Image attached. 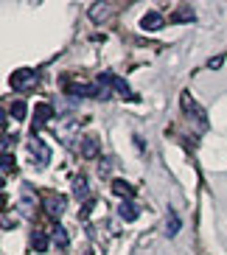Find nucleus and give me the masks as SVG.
Returning a JSON list of instances; mask_svg holds the SVG:
<instances>
[{
    "mask_svg": "<svg viewBox=\"0 0 227 255\" xmlns=\"http://www.w3.org/2000/svg\"><path fill=\"white\" fill-rule=\"evenodd\" d=\"M62 90L68 96H76V98H110V87H104L101 82H65Z\"/></svg>",
    "mask_w": 227,
    "mask_h": 255,
    "instance_id": "f257e3e1",
    "label": "nucleus"
},
{
    "mask_svg": "<svg viewBox=\"0 0 227 255\" xmlns=\"http://www.w3.org/2000/svg\"><path fill=\"white\" fill-rule=\"evenodd\" d=\"M11 87H14V93H28V90H34L39 84V76H37V70H28V68H20V70H14L11 73Z\"/></svg>",
    "mask_w": 227,
    "mask_h": 255,
    "instance_id": "f03ea898",
    "label": "nucleus"
},
{
    "mask_svg": "<svg viewBox=\"0 0 227 255\" xmlns=\"http://www.w3.org/2000/svg\"><path fill=\"white\" fill-rule=\"evenodd\" d=\"M180 104H182V110H185V115L194 118V124H197L199 132H205V129H208V115H205V110L197 104V101H191V93H182Z\"/></svg>",
    "mask_w": 227,
    "mask_h": 255,
    "instance_id": "7ed1b4c3",
    "label": "nucleus"
},
{
    "mask_svg": "<svg viewBox=\"0 0 227 255\" xmlns=\"http://www.w3.org/2000/svg\"><path fill=\"white\" fill-rule=\"evenodd\" d=\"M79 129H82V124L79 121H73V118H62L59 124H56V137H59L65 146H73L76 143V137H79Z\"/></svg>",
    "mask_w": 227,
    "mask_h": 255,
    "instance_id": "20e7f679",
    "label": "nucleus"
},
{
    "mask_svg": "<svg viewBox=\"0 0 227 255\" xmlns=\"http://www.w3.org/2000/svg\"><path fill=\"white\" fill-rule=\"evenodd\" d=\"M53 113H56V110H53V104H48V101H39V104L34 107V124H31V135L37 137L39 129L45 127L48 121H53Z\"/></svg>",
    "mask_w": 227,
    "mask_h": 255,
    "instance_id": "39448f33",
    "label": "nucleus"
},
{
    "mask_svg": "<svg viewBox=\"0 0 227 255\" xmlns=\"http://www.w3.org/2000/svg\"><path fill=\"white\" fill-rule=\"evenodd\" d=\"M99 82L104 84V87H110V90H115V93H121L126 101H135V93L129 90V84L123 82L121 76H115V73H101L99 76Z\"/></svg>",
    "mask_w": 227,
    "mask_h": 255,
    "instance_id": "423d86ee",
    "label": "nucleus"
},
{
    "mask_svg": "<svg viewBox=\"0 0 227 255\" xmlns=\"http://www.w3.org/2000/svg\"><path fill=\"white\" fill-rule=\"evenodd\" d=\"M28 151H31V157L37 160V165H39V168L51 163V149H48V143H45V140H39V137H31Z\"/></svg>",
    "mask_w": 227,
    "mask_h": 255,
    "instance_id": "0eeeda50",
    "label": "nucleus"
},
{
    "mask_svg": "<svg viewBox=\"0 0 227 255\" xmlns=\"http://www.w3.org/2000/svg\"><path fill=\"white\" fill-rule=\"evenodd\" d=\"M42 208L48 210V216L51 219H62V213H65V208H68V199L59 194H48L45 202H42Z\"/></svg>",
    "mask_w": 227,
    "mask_h": 255,
    "instance_id": "6e6552de",
    "label": "nucleus"
},
{
    "mask_svg": "<svg viewBox=\"0 0 227 255\" xmlns=\"http://www.w3.org/2000/svg\"><path fill=\"white\" fill-rule=\"evenodd\" d=\"M17 208L23 210V216H34V210H37V194L31 191V185L20 188V202H17Z\"/></svg>",
    "mask_w": 227,
    "mask_h": 255,
    "instance_id": "1a4fd4ad",
    "label": "nucleus"
},
{
    "mask_svg": "<svg viewBox=\"0 0 227 255\" xmlns=\"http://www.w3.org/2000/svg\"><path fill=\"white\" fill-rule=\"evenodd\" d=\"M87 17H90L93 23L110 20V17H113V3H93V6L87 8Z\"/></svg>",
    "mask_w": 227,
    "mask_h": 255,
    "instance_id": "9d476101",
    "label": "nucleus"
},
{
    "mask_svg": "<svg viewBox=\"0 0 227 255\" xmlns=\"http://www.w3.org/2000/svg\"><path fill=\"white\" fill-rule=\"evenodd\" d=\"M73 196L79 199V202H84V205L93 202V199H90V182H87V177H84V174L73 180Z\"/></svg>",
    "mask_w": 227,
    "mask_h": 255,
    "instance_id": "9b49d317",
    "label": "nucleus"
},
{
    "mask_svg": "<svg viewBox=\"0 0 227 255\" xmlns=\"http://www.w3.org/2000/svg\"><path fill=\"white\" fill-rule=\"evenodd\" d=\"M166 25V17L160 14V11H149V14H143V20H140V28L143 31H160Z\"/></svg>",
    "mask_w": 227,
    "mask_h": 255,
    "instance_id": "f8f14e48",
    "label": "nucleus"
},
{
    "mask_svg": "<svg viewBox=\"0 0 227 255\" xmlns=\"http://www.w3.org/2000/svg\"><path fill=\"white\" fill-rule=\"evenodd\" d=\"M194 20H197V11H194V8L191 6H180L177 8V11H171V17H168V23H194Z\"/></svg>",
    "mask_w": 227,
    "mask_h": 255,
    "instance_id": "ddd939ff",
    "label": "nucleus"
},
{
    "mask_svg": "<svg viewBox=\"0 0 227 255\" xmlns=\"http://www.w3.org/2000/svg\"><path fill=\"white\" fill-rule=\"evenodd\" d=\"M180 227H182L180 213H177L174 208H168V216H166V236H168V239H174L177 233H180Z\"/></svg>",
    "mask_w": 227,
    "mask_h": 255,
    "instance_id": "4468645a",
    "label": "nucleus"
},
{
    "mask_svg": "<svg viewBox=\"0 0 227 255\" xmlns=\"http://www.w3.org/2000/svg\"><path fill=\"white\" fill-rule=\"evenodd\" d=\"M118 216L123 219V222H135L137 216H140V208H137L132 199H123L121 202V208H118Z\"/></svg>",
    "mask_w": 227,
    "mask_h": 255,
    "instance_id": "2eb2a0df",
    "label": "nucleus"
},
{
    "mask_svg": "<svg viewBox=\"0 0 227 255\" xmlns=\"http://www.w3.org/2000/svg\"><path fill=\"white\" fill-rule=\"evenodd\" d=\"M99 151H101L99 137H84V140H82V157L84 160H96V157H99Z\"/></svg>",
    "mask_w": 227,
    "mask_h": 255,
    "instance_id": "dca6fc26",
    "label": "nucleus"
},
{
    "mask_svg": "<svg viewBox=\"0 0 227 255\" xmlns=\"http://www.w3.org/2000/svg\"><path fill=\"white\" fill-rule=\"evenodd\" d=\"M113 191L118 196H123V199H132V196H135V188L129 185L126 180H113Z\"/></svg>",
    "mask_w": 227,
    "mask_h": 255,
    "instance_id": "f3484780",
    "label": "nucleus"
},
{
    "mask_svg": "<svg viewBox=\"0 0 227 255\" xmlns=\"http://www.w3.org/2000/svg\"><path fill=\"white\" fill-rule=\"evenodd\" d=\"M51 239H53V244H56V247H62V250H65V247L70 244V239H68V230H65V227H56Z\"/></svg>",
    "mask_w": 227,
    "mask_h": 255,
    "instance_id": "a211bd4d",
    "label": "nucleus"
},
{
    "mask_svg": "<svg viewBox=\"0 0 227 255\" xmlns=\"http://www.w3.org/2000/svg\"><path fill=\"white\" fill-rule=\"evenodd\" d=\"M31 247H34V250H39V253H45V250H48V236H45V233H34V236H31Z\"/></svg>",
    "mask_w": 227,
    "mask_h": 255,
    "instance_id": "6ab92c4d",
    "label": "nucleus"
},
{
    "mask_svg": "<svg viewBox=\"0 0 227 255\" xmlns=\"http://www.w3.org/2000/svg\"><path fill=\"white\" fill-rule=\"evenodd\" d=\"M8 113H11L14 121H23L25 118V104L23 101H11V110H8Z\"/></svg>",
    "mask_w": 227,
    "mask_h": 255,
    "instance_id": "aec40b11",
    "label": "nucleus"
},
{
    "mask_svg": "<svg viewBox=\"0 0 227 255\" xmlns=\"http://www.w3.org/2000/svg\"><path fill=\"white\" fill-rule=\"evenodd\" d=\"M11 168H14V160H11V154H8V151H3V177H8V174H11Z\"/></svg>",
    "mask_w": 227,
    "mask_h": 255,
    "instance_id": "412c9836",
    "label": "nucleus"
},
{
    "mask_svg": "<svg viewBox=\"0 0 227 255\" xmlns=\"http://www.w3.org/2000/svg\"><path fill=\"white\" fill-rule=\"evenodd\" d=\"M222 65H225V56H213L211 62H208V68L211 70H216V68H222Z\"/></svg>",
    "mask_w": 227,
    "mask_h": 255,
    "instance_id": "4be33fe9",
    "label": "nucleus"
}]
</instances>
